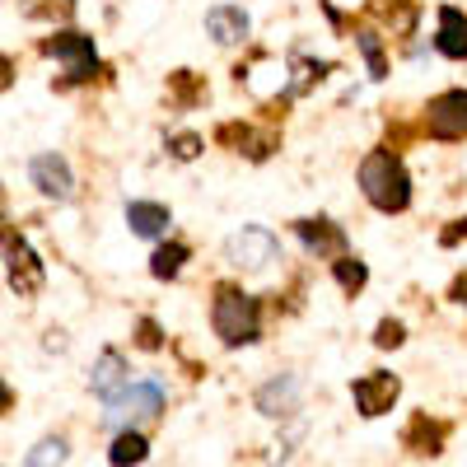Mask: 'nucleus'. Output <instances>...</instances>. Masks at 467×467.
Returning <instances> with one entry per match:
<instances>
[{
    "label": "nucleus",
    "mask_w": 467,
    "mask_h": 467,
    "mask_svg": "<svg viewBox=\"0 0 467 467\" xmlns=\"http://www.w3.org/2000/svg\"><path fill=\"white\" fill-rule=\"evenodd\" d=\"M360 187H365V197L374 211L383 215H398L411 206V178L402 169V160L393 150H369L365 160H360Z\"/></svg>",
    "instance_id": "f257e3e1"
},
{
    "label": "nucleus",
    "mask_w": 467,
    "mask_h": 467,
    "mask_svg": "<svg viewBox=\"0 0 467 467\" xmlns=\"http://www.w3.org/2000/svg\"><path fill=\"white\" fill-rule=\"evenodd\" d=\"M211 323H215V337L224 346H248L257 341V327H262V314H257V299L234 290V285H220L215 290V304H211Z\"/></svg>",
    "instance_id": "f03ea898"
},
{
    "label": "nucleus",
    "mask_w": 467,
    "mask_h": 467,
    "mask_svg": "<svg viewBox=\"0 0 467 467\" xmlns=\"http://www.w3.org/2000/svg\"><path fill=\"white\" fill-rule=\"evenodd\" d=\"M229 262L239 266V271H266V266H276V262H281L276 234L262 229V224H244V229L229 239Z\"/></svg>",
    "instance_id": "7ed1b4c3"
},
{
    "label": "nucleus",
    "mask_w": 467,
    "mask_h": 467,
    "mask_svg": "<svg viewBox=\"0 0 467 467\" xmlns=\"http://www.w3.org/2000/svg\"><path fill=\"white\" fill-rule=\"evenodd\" d=\"M47 57H61L66 61V80L70 85H80V80H89L94 75V37H85V33H75V28H66V33H57V37H47Z\"/></svg>",
    "instance_id": "20e7f679"
},
{
    "label": "nucleus",
    "mask_w": 467,
    "mask_h": 467,
    "mask_svg": "<svg viewBox=\"0 0 467 467\" xmlns=\"http://www.w3.org/2000/svg\"><path fill=\"white\" fill-rule=\"evenodd\" d=\"M425 122H431V136H440V140H462L467 136V89H449V94L431 99Z\"/></svg>",
    "instance_id": "39448f33"
},
{
    "label": "nucleus",
    "mask_w": 467,
    "mask_h": 467,
    "mask_svg": "<svg viewBox=\"0 0 467 467\" xmlns=\"http://www.w3.org/2000/svg\"><path fill=\"white\" fill-rule=\"evenodd\" d=\"M0 248H5V257H10V285L19 295H37V290H43V262H37L33 248L24 239H15L5 224H0Z\"/></svg>",
    "instance_id": "423d86ee"
},
{
    "label": "nucleus",
    "mask_w": 467,
    "mask_h": 467,
    "mask_svg": "<svg viewBox=\"0 0 467 467\" xmlns=\"http://www.w3.org/2000/svg\"><path fill=\"white\" fill-rule=\"evenodd\" d=\"M112 411H108V420H154L164 411V383H154V379H145V383H136V388H127L117 402H108Z\"/></svg>",
    "instance_id": "0eeeda50"
},
{
    "label": "nucleus",
    "mask_w": 467,
    "mask_h": 467,
    "mask_svg": "<svg viewBox=\"0 0 467 467\" xmlns=\"http://www.w3.org/2000/svg\"><path fill=\"white\" fill-rule=\"evenodd\" d=\"M398 393H402V383H398V374H383V369L365 374V379H360L356 388H350V398H356L360 416H383V411H393Z\"/></svg>",
    "instance_id": "6e6552de"
},
{
    "label": "nucleus",
    "mask_w": 467,
    "mask_h": 467,
    "mask_svg": "<svg viewBox=\"0 0 467 467\" xmlns=\"http://www.w3.org/2000/svg\"><path fill=\"white\" fill-rule=\"evenodd\" d=\"M33 187L37 192H43V197H57V202H66L70 197V164L61 160V154H37V160H33Z\"/></svg>",
    "instance_id": "1a4fd4ad"
},
{
    "label": "nucleus",
    "mask_w": 467,
    "mask_h": 467,
    "mask_svg": "<svg viewBox=\"0 0 467 467\" xmlns=\"http://www.w3.org/2000/svg\"><path fill=\"white\" fill-rule=\"evenodd\" d=\"M131 388V374H127V360H122V350H103L99 365H94V393L103 402H117Z\"/></svg>",
    "instance_id": "9d476101"
},
{
    "label": "nucleus",
    "mask_w": 467,
    "mask_h": 467,
    "mask_svg": "<svg viewBox=\"0 0 467 467\" xmlns=\"http://www.w3.org/2000/svg\"><path fill=\"white\" fill-rule=\"evenodd\" d=\"M295 229H299L304 248L314 253V257H341V248H346V234L332 220H299Z\"/></svg>",
    "instance_id": "9b49d317"
},
{
    "label": "nucleus",
    "mask_w": 467,
    "mask_h": 467,
    "mask_svg": "<svg viewBox=\"0 0 467 467\" xmlns=\"http://www.w3.org/2000/svg\"><path fill=\"white\" fill-rule=\"evenodd\" d=\"M295 407H299V383L290 374H281V379H271V383L257 388V411L262 416H290Z\"/></svg>",
    "instance_id": "f8f14e48"
},
{
    "label": "nucleus",
    "mask_w": 467,
    "mask_h": 467,
    "mask_svg": "<svg viewBox=\"0 0 467 467\" xmlns=\"http://www.w3.org/2000/svg\"><path fill=\"white\" fill-rule=\"evenodd\" d=\"M206 33L215 37L220 47H234V43H244V37H248V15L239 5H215L206 15Z\"/></svg>",
    "instance_id": "ddd939ff"
},
{
    "label": "nucleus",
    "mask_w": 467,
    "mask_h": 467,
    "mask_svg": "<svg viewBox=\"0 0 467 467\" xmlns=\"http://www.w3.org/2000/svg\"><path fill=\"white\" fill-rule=\"evenodd\" d=\"M435 47L453 61L467 57V19L458 10H440V33H435Z\"/></svg>",
    "instance_id": "4468645a"
},
{
    "label": "nucleus",
    "mask_w": 467,
    "mask_h": 467,
    "mask_svg": "<svg viewBox=\"0 0 467 467\" xmlns=\"http://www.w3.org/2000/svg\"><path fill=\"white\" fill-rule=\"evenodd\" d=\"M127 224H131V234H140V239H154V234L169 229V206H160V202H131L127 206Z\"/></svg>",
    "instance_id": "2eb2a0df"
},
{
    "label": "nucleus",
    "mask_w": 467,
    "mask_h": 467,
    "mask_svg": "<svg viewBox=\"0 0 467 467\" xmlns=\"http://www.w3.org/2000/svg\"><path fill=\"white\" fill-rule=\"evenodd\" d=\"M145 453H150L145 435H140V431H122V435L112 440V453H108V462H112V467H131V462H145Z\"/></svg>",
    "instance_id": "dca6fc26"
},
{
    "label": "nucleus",
    "mask_w": 467,
    "mask_h": 467,
    "mask_svg": "<svg viewBox=\"0 0 467 467\" xmlns=\"http://www.w3.org/2000/svg\"><path fill=\"white\" fill-rule=\"evenodd\" d=\"M440 444H444V425H431V416H416L407 431V449L411 453H440Z\"/></svg>",
    "instance_id": "f3484780"
},
{
    "label": "nucleus",
    "mask_w": 467,
    "mask_h": 467,
    "mask_svg": "<svg viewBox=\"0 0 467 467\" xmlns=\"http://www.w3.org/2000/svg\"><path fill=\"white\" fill-rule=\"evenodd\" d=\"M332 271H337V285L346 290V295H356V290H365V281H369V271H365V262L360 257H337L332 262Z\"/></svg>",
    "instance_id": "a211bd4d"
},
{
    "label": "nucleus",
    "mask_w": 467,
    "mask_h": 467,
    "mask_svg": "<svg viewBox=\"0 0 467 467\" xmlns=\"http://www.w3.org/2000/svg\"><path fill=\"white\" fill-rule=\"evenodd\" d=\"M182 262H187V244H164L160 253H154V262H150V271L160 281H173L178 271H182Z\"/></svg>",
    "instance_id": "6ab92c4d"
},
{
    "label": "nucleus",
    "mask_w": 467,
    "mask_h": 467,
    "mask_svg": "<svg viewBox=\"0 0 467 467\" xmlns=\"http://www.w3.org/2000/svg\"><path fill=\"white\" fill-rule=\"evenodd\" d=\"M66 453H70V449H66V440L57 435V440H43V444H37L24 462H28V467H61V462H66Z\"/></svg>",
    "instance_id": "aec40b11"
},
{
    "label": "nucleus",
    "mask_w": 467,
    "mask_h": 467,
    "mask_svg": "<svg viewBox=\"0 0 467 467\" xmlns=\"http://www.w3.org/2000/svg\"><path fill=\"white\" fill-rule=\"evenodd\" d=\"M356 47L365 52L369 75H374V80H383V75H388V61H383V47H379V33H356Z\"/></svg>",
    "instance_id": "412c9836"
},
{
    "label": "nucleus",
    "mask_w": 467,
    "mask_h": 467,
    "mask_svg": "<svg viewBox=\"0 0 467 467\" xmlns=\"http://www.w3.org/2000/svg\"><path fill=\"white\" fill-rule=\"evenodd\" d=\"M323 70H327V61H299V66H295V75H299V80L290 85V94H304V89L314 85V80H323Z\"/></svg>",
    "instance_id": "4be33fe9"
},
{
    "label": "nucleus",
    "mask_w": 467,
    "mask_h": 467,
    "mask_svg": "<svg viewBox=\"0 0 467 467\" xmlns=\"http://www.w3.org/2000/svg\"><path fill=\"white\" fill-rule=\"evenodd\" d=\"M169 150H173V160H197V154H202V136L182 131V136H173V140H169Z\"/></svg>",
    "instance_id": "5701e85b"
},
{
    "label": "nucleus",
    "mask_w": 467,
    "mask_h": 467,
    "mask_svg": "<svg viewBox=\"0 0 467 467\" xmlns=\"http://www.w3.org/2000/svg\"><path fill=\"white\" fill-rule=\"evenodd\" d=\"M374 341H379V346L388 350V346H402V341H407V332H402V323H393V318H388V323H379Z\"/></svg>",
    "instance_id": "b1692460"
},
{
    "label": "nucleus",
    "mask_w": 467,
    "mask_h": 467,
    "mask_svg": "<svg viewBox=\"0 0 467 467\" xmlns=\"http://www.w3.org/2000/svg\"><path fill=\"white\" fill-rule=\"evenodd\" d=\"M136 341H140L145 350H160V346H164V337H160V323H150V318H145V323L136 327Z\"/></svg>",
    "instance_id": "393cba45"
},
{
    "label": "nucleus",
    "mask_w": 467,
    "mask_h": 467,
    "mask_svg": "<svg viewBox=\"0 0 467 467\" xmlns=\"http://www.w3.org/2000/svg\"><path fill=\"white\" fill-rule=\"evenodd\" d=\"M365 0H327V10H332V19H341V10H360Z\"/></svg>",
    "instance_id": "a878e982"
},
{
    "label": "nucleus",
    "mask_w": 467,
    "mask_h": 467,
    "mask_svg": "<svg viewBox=\"0 0 467 467\" xmlns=\"http://www.w3.org/2000/svg\"><path fill=\"white\" fill-rule=\"evenodd\" d=\"M462 234H467V220H458V224H453V229L444 234V244H458V239H462Z\"/></svg>",
    "instance_id": "bb28decb"
},
{
    "label": "nucleus",
    "mask_w": 467,
    "mask_h": 467,
    "mask_svg": "<svg viewBox=\"0 0 467 467\" xmlns=\"http://www.w3.org/2000/svg\"><path fill=\"white\" fill-rule=\"evenodd\" d=\"M10 85V57H0V89Z\"/></svg>",
    "instance_id": "cd10ccee"
},
{
    "label": "nucleus",
    "mask_w": 467,
    "mask_h": 467,
    "mask_svg": "<svg viewBox=\"0 0 467 467\" xmlns=\"http://www.w3.org/2000/svg\"><path fill=\"white\" fill-rule=\"evenodd\" d=\"M0 411H10V388L0 383Z\"/></svg>",
    "instance_id": "c85d7f7f"
}]
</instances>
